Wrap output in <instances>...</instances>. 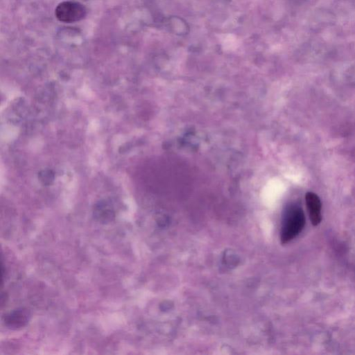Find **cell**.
<instances>
[{
	"mask_svg": "<svg viewBox=\"0 0 355 355\" xmlns=\"http://www.w3.org/2000/svg\"><path fill=\"white\" fill-rule=\"evenodd\" d=\"M305 198L311 222L313 225H318L322 220L320 200L313 192L306 193Z\"/></svg>",
	"mask_w": 355,
	"mask_h": 355,
	"instance_id": "4",
	"label": "cell"
},
{
	"mask_svg": "<svg viewBox=\"0 0 355 355\" xmlns=\"http://www.w3.org/2000/svg\"><path fill=\"white\" fill-rule=\"evenodd\" d=\"M86 12V8L83 5L73 1L61 2L55 10L56 18L64 23L80 21L85 17Z\"/></svg>",
	"mask_w": 355,
	"mask_h": 355,
	"instance_id": "2",
	"label": "cell"
},
{
	"mask_svg": "<svg viewBox=\"0 0 355 355\" xmlns=\"http://www.w3.org/2000/svg\"><path fill=\"white\" fill-rule=\"evenodd\" d=\"M31 318L30 311L25 308H17L6 314L3 318L6 327L12 329L24 327Z\"/></svg>",
	"mask_w": 355,
	"mask_h": 355,
	"instance_id": "3",
	"label": "cell"
},
{
	"mask_svg": "<svg viewBox=\"0 0 355 355\" xmlns=\"http://www.w3.org/2000/svg\"><path fill=\"white\" fill-rule=\"evenodd\" d=\"M306 220L303 210L297 205H291L286 211L282 230L281 241L286 243L295 238L303 230Z\"/></svg>",
	"mask_w": 355,
	"mask_h": 355,
	"instance_id": "1",
	"label": "cell"
},
{
	"mask_svg": "<svg viewBox=\"0 0 355 355\" xmlns=\"http://www.w3.org/2000/svg\"><path fill=\"white\" fill-rule=\"evenodd\" d=\"M94 216L98 221L107 223L112 220L114 214L107 205L99 204L94 210Z\"/></svg>",
	"mask_w": 355,
	"mask_h": 355,
	"instance_id": "5",
	"label": "cell"
}]
</instances>
